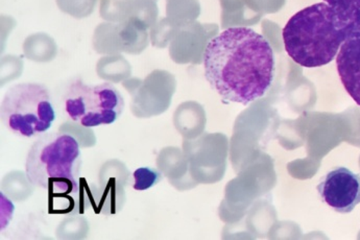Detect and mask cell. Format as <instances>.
Segmentation results:
<instances>
[{
	"label": "cell",
	"instance_id": "52a82bcc",
	"mask_svg": "<svg viewBox=\"0 0 360 240\" xmlns=\"http://www.w3.org/2000/svg\"><path fill=\"white\" fill-rule=\"evenodd\" d=\"M336 66L345 89L360 106V30L347 37L338 51Z\"/></svg>",
	"mask_w": 360,
	"mask_h": 240
},
{
	"label": "cell",
	"instance_id": "30bf717a",
	"mask_svg": "<svg viewBox=\"0 0 360 240\" xmlns=\"http://www.w3.org/2000/svg\"><path fill=\"white\" fill-rule=\"evenodd\" d=\"M59 6H75V4H79V6H94L96 4V0H57Z\"/></svg>",
	"mask_w": 360,
	"mask_h": 240
},
{
	"label": "cell",
	"instance_id": "8992f818",
	"mask_svg": "<svg viewBox=\"0 0 360 240\" xmlns=\"http://www.w3.org/2000/svg\"><path fill=\"white\" fill-rule=\"evenodd\" d=\"M323 202L338 213H350L360 204V176L346 168L328 172L318 185Z\"/></svg>",
	"mask_w": 360,
	"mask_h": 240
},
{
	"label": "cell",
	"instance_id": "9c48e42d",
	"mask_svg": "<svg viewBox=\"0 0 360 240\" xmlns=\"http://www.w3.org/2000/svg\"><path fill=\"white\" fill-rule=\"evenodd\" d=\"M352 1L353 0H325L326 4L338 10V12L342 13V14H344L350 8Z\"/></svg>",
	"mask_w": 360,
	"mask_h": 240
},
{
	"label": "cell",
	"instance_id": "3957f363",
	"mask_svg": "<svg viewBox=\"0 0 360 240\" xmlns=\"http://www.w3.org/2000/svg\"><path fill=\"white\" fill-rule=\"evenodd\" d=\"M83 165L79 142L68 134L47 133L37 137L25 160V174L51 201H73L79 194Z\"/></svg>",
	"mask_w": 360,
	"mask_h": 240
},
{
	"label": "cell",
	"instance_id": "6da1fadb",
	"mask_svg": "<svg viewBox=\"0 0 360 240\" xmlns=\"http://www.w3.org/2000/svg\"><path fill=\"white\" fill-rule=\"evenodd\" d=\"M205 77L229 103L249 105L273 85L275 56L264 37L250 27H231L209 41L204 51Z\"/></svg>",
	"mask_w": 360,
	"mask_h": 240
},
{
	"label": "cell",
	"instance_id": "277c9868",
	"mask_svg": "<svg viewBox=\"0 0 360 240\" xmlns=\"http://www.w3.org/2000/svg\"><path fill=\"white\" fill-rule=\"evenodd\" d=\"M55 120V108L45 86L21 83L6 91L1 103V121L15 136L39 137L51 130Z\"/></svg>",
	"mask_w": 360,
	"mask_h": 240
},
{
	"label": "cell",
	"instance_id": "7a4b0ae2",
	"mask_svg": "<svg viewBox=\"0 0 360 240\" xmlns=\"http://www.w3.org/2000/svg\"><path fill=\"white\" fill-rule=\"evenodd\" d=\"M350 32L347 19L326 2H321L295 13L282 36L286 53L297 64L316 68L335 59Z\"/></svg>",
	"mask_w": 360,
	"mask_h": 240
},
{
	"label": "cell",
	"instance_id": "5b68a950",
	"mask_svg": "<svg viewBox=\"0 0 360 240\" xmlns=\"http://www.w3.org/2000/svg\"><path fill=\"white\" fill-rule=\"evenodd\" d=\"M124 108V97L110 83L91 86L77 81L69 86L64 97L67 118L84 127L112 125Z\"/></svg>",
	"mask_w": 360,
	"mask_h": 240
},
{
	"label": "cell",
	"instance_id": "ba28073f",
	"mask_svg": "<svg viewBox=\"0 0 360 240\" xmlns=\"http://www.w3.org/2000/svg\"><path fill=\"white\" fill-rule=\"evenodd\" d=\"M133 179L134 189L144 191L162 180V174L155 168H140L133 172Z\"/></svg>",
	"mask_w": 360,
	"mask_h": 240
}]
</instances>
